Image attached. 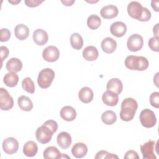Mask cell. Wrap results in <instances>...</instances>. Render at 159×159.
I'll use <instances>...</instances> for the list:
<instances>
[{
    "mask_svg": "<svg viewBox=\"0 0 159 159\" xmlns=\"http://www.w3.org/2000/svg\"><path fill=\"white\" fill-rule=\"evenodd\" d=\"M155 142L150 140L145 143L140 145V151L143 159H156L154 153Z\"/></svg>",
    "mask_w": 159,
    "mask_h": 159,
    "instance_id": "8",
    "label": "cell"
},
{
    "mask_svg": "<svg viewBox=\"0 0 159 159\" xmlns=\"http://www.w3.org/2000/svg\"><path fill=\"white\" fill-rule=\"evenodd\" d=\"M42 57L48 62H54L59 58L60 52L55 46L50 45L43 50Z\"/></svg>",
    "mask_w": 159,
    "mask_h": 159,
    "instance_id": "10",
    "label": "cell"
},
{
    "mask_svg": "<svg viewBox=\"0 0 159 159\" xmlns=\"http://www.w3.org/2000/svg\"><path fill=\"white\" fill-rule=\"evenodd\" d=\"M3 151L8 155L16 153L19 149V142L14 137H8L4 139L2 144Z\"/></svg>",
    "mask_w": 159,
    "mask_h": 159,
    "instance_id": "9",
    "label": "cell"
},
{
    "mask_svg": "<svg viewBox=\"0 0 159 159\" xmlns=\"http://www.w3.org/2000/svg\"><path fill=\"white\" fill-rule=\"evenodd\" d=\"M109 155H110V153H109L106 150H100L96 153L94 158L95 159H101V158L108 159L109 157Z\"/></svg>",
    "mask_w": 159,
    "mask_h": 159,
    "instance_id": "40",
    "label": "cell"
},
{
    "mask_svg": "<svg viewBox=\"0 0 159 159\" xmlns=\"http://www.w3.org/2000/svg\"><path fill=\"white\" fill-rule=\"evenodd\" d=\"M101 24V20L100 17L96 14L90 15L87 19V25L88 27L92 29L96 30L98 29Z\"/></svg>",
    "mask_w": 159,
    "mask_h": 159,
    "instance_id": "31",
    "label": "cell"
},
{
    "mask_svg": "<svg viewBox=\"0 0 159 159\" xmlns=\"http://www.w3.org/2000/svg\"><path fill=\"white\" fill-rule=\"evenodd\" d=\"M75 1H71V0H67V1H61V2L66 6H71L73 5V4L75 2Z\"/></svg>",
    "mask_w": 159,
    "mask_h": 159,
    "instance_id": "44",
    "label": "cell"
},
{
    "mask_svg": "<svg viewBox=\"0 0 159 159\" xmlns=\"http://www.w3.org/2000/svg\"><path fill=\"white\" fill-rule=\"evenodd\" d=\"M94 94L92 89L87 86L82 88L78 93L79 99L83 103L88 104L93 99Z\"/></svg>",
    "mask_w": 159,
    "mask_h": 159,
    "instance_id": "20",
    "label": "cell"
},
{
    "mask_svg": "<svg viewBox=\"0 0 159 159\" xmlns=\"http://www.w3.org/2000/svg\"><path fill=\"white\" fill-rule=\"evenodd\" d=\"M124 158L125 159H140V157L139 156L138 153L133 150H128L125 153Z\"/></svg>",
    "mask_w": 159,
    "mask_h": 159,
    "instance_id": "38",
    "label": "cell"
},
{
    "mask_svg": "<svg viewBox=\"0 0 159 159\" xmlns=\"http://www.w3.org/2000/svg\"><path fill=\"white\" fill-rule=\"evenodd\" d=\"M149 99L152 106L155 108L159 107V93L158 91L153 92L150 94Z\"/></svg>",
    "mask_w": 159,
    "mask_h": 159,
    "instance_id": "34",
    "label": "cell"
},
{
    "mask_svg": "<svg viewBox=\"0 0 159 159\" xmlns=\"http://www.w3.org/2000/svg\"><path fill=\"white\" fill-rule=\"evenodd\" d=\"M60 117L65 120L70 122L75 119L76 117V112L75 109L70 106H65L60 110Z\"/></svg>",
    "mask_w": 159,
    "mask_h": 159,
    "instance_id": "17",
    "label": "cell"
},
{
    "mask_svg": "<svg viewBox=\"0 0 159 159\" xmlns=\"http://www.w3.org/2000/svg\"><path fill=\"white\" fill-rule=\"evenodd\" d=\"M3 81L4 84L8 87H15L18 83L19 76L15 72H9L4 75L3 78Z\"/></svg>",
    "mask_w": 159,
    "mask_h": 159,
    "instance_id": "27",
    "label": "cell"
},
{
    "mask_svg": "<svg viewBox=\"0 0 159 159\" xmlns=\"http://www.w3.org/2000/svg\"><path fill=\"white\" fill-rule=\"evenodd\" d=\"M0 50H1V60H2V63L3 60L8 57L9 50L5 46H1Z\"/></svg>",
    "mask_w": 159,
    "mask_h": 159,
    "instance_id": "41",
    "label": "cell"
},
{
    "mask_svg": "<svg viewBox=\"0 0 159 159\" xmlns=\"http://www.w3.org/2000/svg\"><path fill=\"white\" fill-rule=\"evenodd\" d=\"M143 45V37L138 34H134L131 35L127 42V47L128 49L133 52H137L142 49Z\"/></svg>",
    "mask_w": 159,
    "mask_h": 159,
    "instance_id": "7",
    "label": "cell"
},
{
    "mask_svg": "<svg viewBox=\"0 0 159 159\" xmlns=\"http://www.w3.org/2000/svg\"><path fill=\"white\" fill-rule=\"evenodd\" d=\"M33 40L37 45L42 46L48 42V34L43 29H37L33 32Z\"/></svg>",
    "mask_w": 159,
    "mask_h": 159,
    "instance_id": "14",
    "label": "cell"
},
{
    "mask_svg": "<svg viewBox=\"0 0 159 159\" xmlns=\"http://www.w3.org/2000/svg\"><path fill=\"white\" fill-rule=\"evenodd\" d=\"M142 6L137 1H132L127 6L128 14L135 19H139L142 12Z\"/></svg>",
    "mask_w": 159,
    "mask_h": 159,
    "instance_id": "11",
    "label": "cell"
},
{
    "mask_svg": "<svg viewBox=\"0 0 159 159\" xmlns=\"http://www.w3.org/2000/svg\"><path fill=\"white\" fill-rule=\"evenodd\" d=\"M149 48L155 52H159V40L158 38H157L155 37H151L148 42Z\"/></svg>",
    "mask_w": 159,
    "mask_h": 159,
    "instance_id": "33",
    "label": "cell"
},
{
    "mask_svg": "<svg viewBox=\"0 0 159 159\" xmlns=\"http://www.w3.org/2000/svg\"><path fill=\"white\" fill-rule=\"evenodd\" d=\"M82 55L84 60L86 61H92L98 58L99 52L97 48L94 46H88L83 50Z\"/></svg>",
    "mask_w": 159,
    "mask_h": 159,
    "instance_id": "21",
    "label": "cell"
},
{
    "mask_svg": "<svg viewBox=\"0 0 159 159\" xmlns=\"http://www.w3.org/2000/svg\"><path fill=\"white\" fill-rule=\"evenodd\" d=\"M101 120L106 125H112L116 122L117 120V116L113 111H106L101 115Z\"/></svg>",
    "mask_w": 159,
    "mask_h": 159,
    "instance_id": "29",
    "label": "cell"
},
{
    "mask_svg": "<svg viewBox=\"0 0 159 159\" xmlns=\"http://www.w3.org/2000/svg\"><path fill=\"white\" fill-rule=\"evenodd\" d=\"M11 37V32L6 28H2L1 29V42H7Z\"/></svg>",
    "mask_w": 159,
    "mask_h": 159,
    "instance_id": "36",
    "label": "cell"
},
{
    "mask_svg": "<svg viewBox=\"0 0 159 159\" xmlns=\"http://www.w3.org/2000/svg\"><path fill=\"white\" fill-rule=\"evenodd\" d=\"M44 125L48 126L51 130L55 133L58 129V124L55 120H48L43 123Z\"/></svg>",
    "mask_w": 159,
    "mask_h": 159,
    "instance_id": "37",
    "label": "cell"
},
{
    "mask_svg": "<svg viewBox=\"0 0 159 159\" xmlns=\"http://www.w3.org/2000/svg\"><path fill=\"white\" fill-rule=\"evenodd\" d=\"M158 25H159V24L157 23L153 28V32L155 35L154 37H157V38H158Z\"/></svg>",
    "mask_w": 159,
    "mask_h": 159,
    "instance_id": "43",
    "label": "cell"
},
{
    "mask_svg": "<svg viewBox=\"0 0 159 159\" xmlns=\"http://www.w3.org/2000/svg\"><path fill=\"white\" fill-rule=\"evenodd\" d=\"M125 66L131 70L143 71L148 67V61L144 57L135 55L127 56L124 61Z\"/></svg>",
    "mask_w": 159,
    "mask_h": 159,
    "instance_id": "2",
    "label": "cell"
},
{
    "mask_svg": "<svg viewBox=\"0 0 159 159\" xmlns=\"http://www.w3.org/2000/svg\"><path fill=\"white\" fill-rule=\"evenodd\" d=\"M88 153V147L82 142L76 143L71 148V153L75 158H83Z\"/></svg>",
    "mask_w": 159,
    "mask_h": 159,
    "instance_id": "18",
    "label": "cell"
},
{
    "mask_svg": "<svg viewBox=\"0 0 159 159\" xmlns=\"http://www.w3.org/2000/svg\"><path fill=\"white\" fill-rule=\"evenodd\" d=\"M58 145L63 149H67L71 144V137L70 134L66 132H61L57 137Z\"/></svg>",
    "mask_w": 159,
    "mask_h": 159,
    "instance_id": "16",
    "label": "cell"
},
{
    "mask_svg": "<svg viewBox=\"0 0 159 159\" xmlns=\"http://www.w3.org/2000/svg\"><path fill=\"white\" fill-rule=\"evenodd\" d=\"M117 45V42L114 39L107 37L101 42V48L106 53H112L116 50Z\"/></svg>",
    "mask_w": 159,
    "mask_h": 159,
    "instance_id": "19",
    "label": "cell"
},
{
    "mask_svg": "<svg viewBox=\"0 0 159 159\" xmlns=\"http://www.w3.org/2000/svg\"><path fill=\"white\" fill-rule=\"evenodd\" d=\"M43 2V1H39V0H25L24 1L25 5L29 7H37Z\"/></svg>",
    "mask_w": 159,
    "mask_h": 159,
    "instance_id": "39",
    "label": "cell"
},
{
    "mask_svg": "<svg viewBox=\"0 0 159 159\" xmlns=\"http://www.w3.org/2000/svg\"><path fill=\"white\" fill-rule=\"evenodd\" d=\"M6 68L9 72L17 73L22 70V63L17 58H12L7 61Z\"/></svg>",
    "mask_w": 159,
    "mask_h": 159,
    "instance_id": "24",
    "label": "cell"
},
{
    "mask_svg": "<svg viewBox=\"0 0 159 159\" xmlns=\"http://www.w3.org/2000/svg\"><path fill=\"white\" fill-rule=\"evenodd\" d=\"M138 108V103L135 99L132 98H127L121 103L120 118L122 120L128 122L132 120Z\"/></svg>",
    "mask_w": 159,
    "mask_h": 159,
    "instance_id": "1",
    "label": "cell"
},
{
    "mask_svg": "<svg viewBox=\"0 0 159 159\" xmlns=\"http://www.w3.org/2000/svg\"><path fill=\"white\" fill-rule=\"evenodd\" d=\"M55 76V72L51 68H47L42 70L39 72L37 78L39 86L42 89L48 88L53 81Z\"/></svg>",
    "mask_w": 159,
    "mask_h": 159,
    "instance_id": "3",
    "label": "cell"
},
{
    "mask_svg": "<svg viewBox=\"0 0 159 159\" xmlns=\"http://www.w3.org/2000/svg\"><path fill=\"white\" fill-rule=\"evenodd\" d=\"M14 106V99L4 88H0V107L2 111H9Z\"/></svg>",
    "mask_w": 159,
    "mask_h": 159,
    "instance_id": "6",
    "label": "cell"
},
{
    "mask_svg": "<svg viewBox=\"0 0 159 159\" xmlns=\"http://www.w3.org/2000/svg\"><path fill=\"white\" fill-rule=\"evenodd\" d=\"M102 100L104 104L108 106H115L119 101V94L109 90H106L102 96Z\"/></svg>",
    "mask_w": 159,
    "mask_h": 159,
    "instance_id": "15",
    "label": "cell"
},
{
    "mask_svg": "<svg viewBox=\"0 0 159 159\" xmlns=\"http://www.w3.org/2000/svg\"><path fill=\"white\" fill-rule=\"evenodd\" d=\"M127 31V26L122 22L117 21L113 22L110 27V32L112 35L116 37L124 36Z\"/></svg>",
    "mask_w": 159,
    "mask_h": 159,
    "instance_id": "12",
    "label": "cell"
},
{
    "mask_svg": "<svg viewBox=\"0 0 159 159\" xmlns=\"http://www.w3.org/2000/svg\"><path fill=\"white\" fill-rule=\"evenodd\" d=\"M119 13L118 8L112 4L104 6L100 11L101 17L106 19H111L116 17Z\"/></svg>",
    "mask_w": 159,
    "mask_h": 159,
    "instance_id": "13",
    "label": "cell"
},
{
    "mask_svg": "<svg viewBox=\"0 0 159 159\" xmlns=\"http://www.w3.org/2000/svg\"><path fill=\"white\" fill-rule=\"evenodd\" d=\"M8 2H10V3H11V4H17L18 3H19V2H21V1L20 0H18V1H8Z\"/></svg>",
    "mask_w": 159,
    "mask_h": 159,
    "instance_id": "45",
    "label": "cell"
},
{
    "mask_svg": "<svg viewBox=\"0 0 159 159\" xmlns=\"http://www.w3.org/2000/svg\"><path fill=\"white\" fill-rule=\"evenodd\" d=\"M17 104L20 109L24 111H30L33 108V103L31 99L24 95L19 97Z\"/></svg>",
    "mask_w": 159,
    "mask_h": 159,
    "instance_id": "26",
    "label": "cell"
},
{
    "mask_svg": "<svg viewBox=\"0 0 159 159\" xmlns=\"http://www.w3.org/2000/svg\"><path fill=\"white\" fill-rule=\"evenodd\" d=\"M38 151V146L37 143L32 141H27L23 147V153L28 157H34Z\"/></svg>",
    "mask_w": 159,
    "mask_h": 159,
    "instance_id": "25",
    "label": "cell"
},
{
    "mask_svg": "<svg viewBox=\"0 0 159 159\" xmlns=\"http://www.w3.org/2000/svg\"><path fill=\"white\" fill-rule=\"evenodd\" d=\"M70 43L75 50H80L83 46V39L78 33H73L70 36Z\"/></svg>",
    "mask_w": 159,
    "mask_h": 159,
    "instance_id": "30",
    "label": "cell"
},
{
    "mask_svg": "<svg viewBox=\"0 0 159 159\" xmlns=\"http://www.w3.org/2000/svg\"><path fill=\"white\" fill-rule=\"evenodd\" d=\"M61 153L58 149L53 146H50L45 149L43 153V158L45 159L61 158Z\"/></svg>",
    "mask_w": 159,
    "mask_h": 159,
    "instance_id": "28",
    "label": "cell"
},
{
    "mask_svg": "<svg viewBox=\"0 0 159 159\" xmlns=\"http://www.w3.org/2000/svg\"><path fill=\"white\" fill-rule=\"evenodd\" d=\"M158 4L159 2L158 1H152L151 2V5H152V7L156 11V12H158Z\"/></svg>",
    "mask_w": 159,
    "mask_h": 159,
    "instance_id": "42",
    "label": "cell"
},
{
    "mask_svg": "<svg viewBox=\"0 0 159 159\" xmlns=\"http://www.w3.org/2000/svg\"><path fill=\"white\" fill-rule=\"evenodd\" d=\"M22 87L27 93L33 94L35 92V84L32 79L29 77L25 78L22 81Z\"/></svg>",
    "mask_w": 159,
    "mask_h": 159,
    "instance_id": "32",
    "label": "cell"
},
{
    "mask_svg": "<svg viewBox=\"0 0 159 159\" xmlns=\"http://www.w3.org/2000/svg\"><path fill=\"white\" fill-rule=\"evenodd\" d=\"M107 90L111 91L117 94H119L123 89V84L122 81L116 78L109 80L106 84Z\"/></svg>",
    "mask_w": 159,
    "mask_h": 159,
    "instance_id": "22",
    "label": "cell"
},
{
    "mask_svg": "<svg viewBox=\"0 0 159 159\" xmlns=\"http://www.w3.org/2000/svg\"><path fill=\"white\" fill-rule=\"evenodd\" d=\"M151 16H152L151 12L147 7H143L142 12L141 14V16L139 18L138 20L141 22H147L150 19Z\"/></svg>",
    "mask_w": 159,
    "mask_h": 159,
    "instance_id": "35",
    "label": "cell"
},
{
    "mask_svg": "<svg viewBox=\"0 0 159 159\" xmlns=\"http://www.w3.org/2000/svg\"><path fill=\"white\" fill-rule=\"evenodd\" d=\"M14 34L17 39L20 40H24L29 37V29L26 25L19 24L15 27Z\"/></svg>",
    "mask_w": 159,
    "mask_h": 159,
    "instance_id": "23",
    "label": "cell"
},
{
    "mask_svg": "<svg viewBox=\"0 0 159 159\" xmlns=\"http://www.w3.org/2000/svg\"><path fill=\"white\" fill-rule=\"evenodd\" d=\"M139 119L142 125L146 128H152L157 123V117L154 112L149 109H145L140 112Z\"/></svg>",
    "mask_w": 159,
    "mask_h": 159,
    "instance_id": "4",
    "label": "cell"
},
{
    "mask_svg": "<svg viewBox=\"0 0 159 159\" xmlns=\"http://www.w3.org/2000/svg\"><path fill=\"white\" fill-rule=\"evenodd\" d=\"M54 132L48 126L43 124L37 128L35 132V137L37 140L42 144L48 143L53 136Z\"/></svg>",
    "mask_w": 159,
    "mask_h": 159,
    "instance_id": "5",
    "label": "cell"
}]
</instances>
